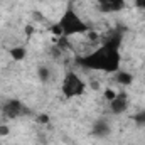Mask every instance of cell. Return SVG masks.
<instances>
[{
    "label": "cell",
    "instance_id": "obj_8",
    "mask_svg": "<svg viewBox=\"0 0 145 145\" xmlns=\"http://www.w3.org/2000/svg\"><path fill=\"white\" fill-rule=\"evenodd\" d=\"M115 81L118 83V84H121V86H130L132 84V81H133V76L130 74V72L127 71H116L115 72Z\"/></svg>",
    "mask_w": 145,
    "mask_h": 145
},
{
    "label": "cell",
    "instance_id": "obj_9",
    "mask_svg": "<svg viewBox=\"0 0 145 145\" xmlns=\"http://www.w3.org/2000/svg\"><path fill=\"white\" fill-rule=\"evenodd\" d=\"M8 54H10V57H12L14 61H22V59H25V56H27V49L22 47V46H15V47L8 49Z\"/></svg>",
    "mask_w": 145,
    "mask_h": 145
},
{
    "label": "cell",
    "instance_id": "obj_13",
    "mask_svg": "<svg viewBox=\"0 0 145 145\" xmlns=\"http://www.w3.org/2000/svg\"><path fill=\"white\" fill-rule=\"evenodd\" d=\"M135 5L138 7V8H142L145 12V0H135Z\"/></svg>",
    "mask_w": 145,
    "mask_h": 145
},
{
    "label": "cell",
    "instance_id": "obj_12",
    "mask_svg": "<svg viewBox=\"0 0 145 145\" xmlns=\"http://www.w3.org/2000/svg\"><path fill=\"white\" fill-rule=\"evenodd\" d=\"M115 95H116V93H115L113 89H106V91H105V96H106V100H108V101L115 98Z\"/></svg>",
    "mask_w": 145,
    "mask_h": 145
},
{
    "label": "cell",
    "instance_id": "obj_10",
    "mask_svg": "<svg viewBox=\"0 0 145 145\" xmlns=\"http://www.w3.org/2000/svg\"><path fill=\"white\" fill-rule=\"evenodd\" d=\"M132 118H133V121H135L138 127H145V110L140 111V113H135Z\"/></svg>",
    "mask_w": 145,
    "mask_h": 145
},
{
    "label": "cell",
    "instance_id": "obj_16",
    "mask_svg": "<svg viewBox=\"0 0 145 145\" xmlns=\"http://www.w3.org/2000/svg\"><path fill=\"white\" fill-rule=\"evenodd\" d=\"M144 110H145V108H144Z\"/></svg>",
    "mask_w": 145,
    "mask_h": 145
},
{
    "label": "cell",
    "instance_id": "obj_6",
    "mask_svg": "<svg viewBox=\"0 0 145 145\" xmlns=\"http://www.w3.org/2000/svg\"><path fill=\"white\" fill-rule=\"evenodd\" d=\"M128 108V95L125 91L116 93L113 100H110V110L113 115H121L123 111H127Z\"/></svg>",
    "mask_w": 145,
    "mask_h": 145
},
{
    "label": "cell",
    "instance_id": "obj_14",
    "mask_svg": "<svg viewBox=\"0 0 145 145\" xmlns=\"http://www.w3.org/2000/svg\"><path fill=\"white\" fill-rule=\"evenodd\" d=\"M8 133V128L5 125H0V135H7Z\"/></svg>",
    "mask_w": 145,
    "mask_h": 145
},
{
    "label": "cell",
    "instance_id": "obj_4",
    "mask_svg": "<svg viewBox=\"0 0 145 145\" xmlns=\"http://www.w3.org/2000/svg\"><path fill=\"white\" fill-rule=\"evenodd\" d=\"M2 113H3L5 118L15 120V118H20V116L31 115V110L27 108L20 100H8V101L3 103V106H2Z\"/></svg>",
    "mask_w": 145,
    "mask_h": 145
},
{
    "label": "cell",
    "instance_id": "obj_2",
    "mask_svg": "<svg viewBox=\"0 0 145 145\" xmlns=\"http://www.w3.org/2000/svg\"><path fill=\"white\" fill-rule=\"evenodd\" d=\"M51 32L57 37L69 39L72 36H78V34H88L89 25L78 15V12L72 7H68L64 10V14L61 15V19L51 27Z\"/></svg>",
    "mask_w": 145,
    "mask_h": 145
},
{
    "label": "cell",
    "instance_id": "obj_3",
    "mask_svg": "<svg viewBox=\"0 0 145 145\" xmlns=\"http://www.w3.org/2000/svg\"><path fill=\"white\" fill-rule=\"evenodd\" d=\"M84 91H86V84L76 72L68 71L64 74V79H63V84H61V93H63L64 98H68V100L78 98Z\"/></svg>",
    "mask_w": 145,
    "mask_h": 145
},
{
    "label": "cell",
    "instance_id": "obj_5",
    "mask_svg": "<svg viewBox=\"0 0 145 145\" xmlns=\"http://www.w3.org/2000/svg\"><path fill=\"white\" fill-rule=\"evenodd\" d=\"M125 5H127L125 0H96V7L103 14H116L123 10Z\"/></svg>",
    "mask_w": 145,
    "mask_h": 145
},
{
    "label": "cell",
    "instance_id": "obj_7",
    "mask_svg": "<svg viewBox=\"0 0 145 145\" xmlns=\"http://www.w3.org/2000/svg\"><path fill=\"white\" fill-rule=\"evenodd\" d=\"M110 132H111V128H110V125L105 120H96V121L93 123V127H91V133H93L95 137H98V138L108 137Z\"/></svg>",
    "mask_w": 145,
    "mask_h": 145
},
{
    "label": "cell",
    "instance_id": "obj_1",
    "mask_svg": "<svg viewBox=\"0 0 145 145\" xmlns=\"http://www.w3.org/2000/svg\"><path fill=\"white\" fill-rule=\"evenodd\" d=\"M123 40V32L121 31H111L103 44L91 51L86 56H78L76 64L91 69V71H103V72H116L120 71L121 64V54H120V46Z\"/></svg>",
    "mask_w": 145,
    "mask_h": 145
},
{
    "label": "cell",
    "instance_id": "obj_11",
    "mask_svg": "<svg viewBox=\"0 0 145 145\" xmlns=\"http://www.w3.org/2000/svg\"><path fill=\"white\" fill-rule=\"evenodd\" d=\"M49 76H51V74H49V69H47V68H44V66L39 68V78H40V81H47Z\"/></svg>",
    "mask_w": 145,
    "mask_h": 145
},
{
    "label": "cell",
    "instance_id": "obj_15",
    "mask_svg": "<svg viewBox=\"0 0 145 145\" xmlns=\"http://www.w3.org/2000/svg\"><path fill=\"white\" fill-rule=\"evenodd\" d=\"M47 120H49V118H47L46 115H40V116H39V121H42V123H47Z\"/></svg>",
    "mask_w": 145,
    "mask_h": 145
}]
</instances>
